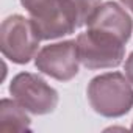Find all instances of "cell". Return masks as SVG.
I'll use <instances>...</instances> for the list:
<instances>
[{"instance_id":"2","label":"cell","mask_w":133,"mask_h":133,"mask_svg":"<svg viewBox=\"0 0 133 133\" xmlns=\"http://www.w3.org/2000/svg\"><path fill=\"white\" fill-rule=\"evenodd\" d=\"M88 94L94 110L105 116H121L133 103V91L121 74H107L94 78Z\"/></svg>"},{"instance_id":"3","label":"cell","mask_w":133,"mask_h":133,"mask_svg":"<svg viewBox=\"0 0 133 133\" xmlns=\"http://www.w3.org/2000/svg\"><path fill=\"white\" fill-rule=\"evenodd\" d=\"M124 44L125 42L110 33L89 28V31L78 36V58L91 69L114 68L124 58Z\"/></svg>"},{"instance_id":"10","label":"cell","mask_w":133,"mask_h":133,"mask_svg":"<svg viewBox=\"0 0 133 133\" xmlns=\"http://www.w3.org/2000/svg\"><path fill=\"white\" fill-rule=\"evenodd\" d=\"M122 3H124L127 8H130V10L133 11V0H122Z\"/></svg>"},{"instance_id":"1","label":"cell","mask_w":133,"mask_h":133,"mask_svg":"<svg viewBox=\"0 0 133 133\" xmlns=\"http://www.w3.org/2000/svg\"><path fill=\"white\" fill-rule=\"evenodd\" d=\"M39 39L31 21L22 16L6 17L0 28V49L3 56L19 64L28 63L35 56Z\"/></svg>"},{"instance_id":"5","label":"cell","mask_w":133,"mask_h":133,"mask_svg":"<svg viewBox=\"0 0 133 133\" xmlns=\"http://www.w3.org/2000/svg\"><path fill=\"white\" fill-rule=\"evenodd\" d=\"M10 92L25 110L36 114L52 111L58 100L56 92L42 78L33 74H19L14 77Z\"/></svg>"},{"instance_id":"6","label":"cell","mask_w":133,"mask_h":133,"mask_svg":"<svg viewBox=\"0 0 133 133\" xmlns=\"http://www.w3.org/2000/svg\"><path fill=\"white\" fill-rule=\"evenodd\" d=\"M78 59L75 42H59L44 47L36 56V66L39 71L53 78L69 80L77 74Z\"/></svg>"},{"instance_id":"8","label":"cell","mask_w":133,"mask_h":133,"mask_svg":"<svg viewBox=\"0 0 133 133\" xmlns=\"http://www.w3.org/2000/svg\"><path fill=\"white\" fill-rule=\"evenodd\" d=\"M30 119L25 108L17 100L3 99L0 102V133H14L28 130Z\"/></svg>"},{"instance_id":"4","label":"cell","mask_w":133,"mask_h":133,"mask_svg":"<svg viewBox=\"0 0 133 133\" xmlns=\"http://www.w3.org/2000/svg\"><path fill=\"white\" fill-rule=\"evenodd\" d=\"M31 16V24L41 39L69 35L75 30L61 0H21Z\"/></svg>"},{"instance_id":"9","label":"cell","mask_w":133,"mask_h":133,"mask_svg":"<svg viewBox=\"0 0 133 133\" xmlns=\"http://www.w3.org/2000/svg\"><path fill=\"white\" fill-rule=\"evenodd\" d=\"M125 74H127L128 80L133 83V53L130 55V58H128L127 63H125Z\"/></svg>"},{"instance_id":"7","label":"cell","mask_w":133,"mask_h":133,"mask_svg":"<svg viewBox=\"0 0 133 133\" xmlns=\"http://www.w3.org/2000/svg\"><path fill=\"white\" fill-rule=\"evenodd\" d=\"M88 24L89 28L110 33L117 39H121L122 42H127L131 31L130 17L116 3H105L103 6H99Z\"/></svg>"}]
</instances>
